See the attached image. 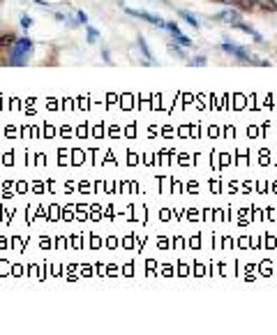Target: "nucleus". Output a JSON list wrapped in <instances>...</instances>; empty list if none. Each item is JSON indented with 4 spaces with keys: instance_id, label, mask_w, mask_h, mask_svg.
Masks as SVG:
<instances>
[{
    "instance_id": "obj_1",
    "label": "nucleus",
    "mask_w": 277,
    "mask_h": 335,
    "mask_svg": "<svg viewBox=\"0 0 277 335\" xmlns=\"http://www.w3.org/2000/svg\"><path fill=\"white\" fill-rule=\"evenodd\" d=\"M32 40L30 37H16V42L9 47V51H7V65H12V67H21V65H26L28 63V53L32 51Z\"/></svg>"
},
{
    "instance_id": "obj_2",
    "label": "nucleus",
    "mask_w": 277,
    "mask_h": 335,
    "mask_svg": "<svg viewBox=\"0 0 277 335\" xmlns=\"http://www.w3.org/2000/svg\"><path fill=\"white\" fill-rule=\"evenodd\" d=\"M129 16H138V19H143V21H148V24H152V26H160V28H164L166 26V21H162L160 16H155V14H150V12H143V10H125Z\"/></svg>"
},
{
    "instance_id": "obj_3",
    "label": "nucleus",
    "mask_w": 277,
    "mask_h": 335,
    "mask_svg": "<svg viewBox=\"0 0 277 335\" xmlns=\"http://www.w3.org/2000/svg\"><path fill=\"white\" fill-rule=\"evenodd\" d=\"M164 28H169L171 33H173V40L180 44V47H192V40H189L187 35H183V33H180V30H178V26H175L173 21H166V26H164Z\"/></svg>"
},
{
    "instance_id": "obj_4",
    "label": "nucleus",
    "mask_w": 277,
    "mask_h": 335,
    "mask_svg": "<svg viewBox=\"0 0 277 335\" xmlns=\"http://www.w3.org/2000/svg\"><path fill=\"white\" fill-rule=\"evenodd\" d=\"M212 21H229V24H235V21H238V12H235V10H226V12H222V14L212 16Z\"/></svg>"
},
{
    "instance_id": "obj_5",
    "label": "nucleus",
    "mask_w": 277,
    "mask_h": 335,
    "mask_svg": "<svg viewBox=\"0 0 277 335\" xmlns=\"http://www.w3.org/2000/svg\"><path fill=\"white\" fill-rule=\"evenodd\" d=\"M14 42H16V35H14V33L0 35V51H3V49H7V51H9V47H12Z\"/></svg>"
},
{
    "instance_id": "obj_6",
    "label": "nucleus",
    "mask_w": 277,
    "mask_h": 335,
    "mask_svg": "<svg viewBox=\"0 0 277 335\" xmlns=\"http://www.w3.org/2000/svg\"><path fill=\"white\" fill-rule=\"evenodd\" d=\"M233 26H235V28H240V30H245V33H247V35H252V37L256 40V42H263V37H261V35L256 33V30L252 28V26H247V24H238V21H235Z\"/></svg>"
},
{
    "instance_id": "obj_7",
    "label": "nucleus",
    "mask_w": 277,
    "mask_h": 335,
    "mask_svg": "<svg viewBox=\"0 0 277 335\" xmlns=\"http://www.w3.org/2000/svg\"><path fill=\"white\" fill-rule=\"evenodd\" d=\"M254 3H256L261 10H268V12H275L277 10V3H275V0H254Z\"/></svg>"
},
{
    "instance_id": "obj_8",
    "label": "nucleus",
    "mask_w": 277,
    "mask_h": 335,
    "mask_svg": "<svg viewBox=\"0 0 277 335\" xmlns=\"http://www.w3.org/2000/svg\"><path fill=\"white\" fill-rule=\"evenodd\" d=\"M180 16H183L185 21H187L189 26H194V28H199V21L194 19V14H189V12H185V10H180Z\"/></svg>"
},
{
    "instance_id": "obj_9",
    "label": "nucleus",
    "mask_w": 277,
    "mask_h": 335,
    "mask_svg": "<svg viewBox=\"0 0 277 335\" xmlns=\"http://www.w3.org/2000/svg\"><path fill=\"white\" fill-rule=\"evenodd\" d=\"M138 47H141L143 56L148 58V63H152V58H150V49H148V44H146V40H143V37H138Z\"/></svg>"
},
{
    "instance_id": "obj_10",
    "label": "nucleus",
    "mask_w": 277,
    "mask_h": 335,
    "mask_svg": "<svg viewBox=\"0 0 277 335\" xmlns=\"http://www.w3.org/2000/svg\"><path fill=\"white\" fill-rule=\"evenodd\" d=\"M97 37H100V33H97L95 28H90V26H88V42H95Z\"/></svg>"
},
{
    "instance_id": "obj_11",
    "label": "nucleus",
    "mask_w": 277,
    "mask_h": 335,
    "mask_svg": "<svg viewBox=\"0 0 277 335\" xmlns=\"http://www.w3.org/2000/svg\"><path fill=\"white\" fill-rule=\"evenodd\" d=\"M21 26H23V28H30V26H32V16L23 14V16H21Z\"/></svg>"
},
{
    "instance_id": "obj_12",
    "label": "nucleus",
    "mask_w": 277,
    "mask_h": 335,
    "mask_svg": "<svg viewBox=\"0 0 277 335\" xmlns=\"http://www.w3.org/2000/svg\"><path fill=\"white\" fill-rule=\"evenodd\" d=\"M76 19H78V24H83V26L88 24V16H86V12H81V10L76 12Z\"/></svg>"
},
{
    "instance_id": "obj_13",
    "label": "nucleus",
    "mask_w": 277,
    "mask_h": 335,
    "mask_svg": "<svg viewBox=\"0 0 277 335\" xmlns=\"http://www.w3.org/2000/svg\"><path fill=\"white\" fill-rule=\"evenodd\" d=\"M189 65H206V58L199 56V58H194V61H189Z\"/></svg>"
},
{
    "instance_id": "obj_14",
    "label": "nucleus",
    "mask_w": 277,
    "mask_h": 335,
    "mask_svg": "<svg viewBox=\"0 0 277 335\" xmlns=\"http://www.w3.org/2000/svg\"><path fill=\"white\" fill-rule=\"evenodd\" d=\"M0 3H3V0H0Z\"/></svg>"
}]
</instances>
